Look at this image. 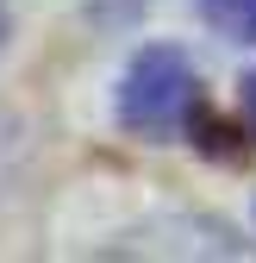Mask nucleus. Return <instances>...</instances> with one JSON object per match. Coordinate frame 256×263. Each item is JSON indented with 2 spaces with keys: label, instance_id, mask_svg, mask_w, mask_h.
I'll return each instance as SVG.
<instances>
[{
  "label": "nucleus",
  "instance_id": "nucleus-1",
  "mask_svg": "<svg viewBox=\"0 0 256 263\" xmlns=\"http://www.w3.org/2000/svg\"><path fill=\"white\" fill-rule=\"evenodd\" d=\"M194 101H200V82L187 69V57L169 50V44L138 50L125 82H119V119L138 138H175L194 119Z\"/></svg>",
  "mask_w": 256,
  "mask_h": 263
},
{
  "label": "nucleus",
  "instance_id": "nucleus-2",
  "mask_svg": "<svg viewBox=\"0 0 256 263\" xmlns=\"http://www.w3.org/2000/svg\"><path fill=\"white\" fill-rule=\"evenodd\" d=\"M200 7H206V19H212L219 31L256 44V0H200Z\"/></svg>",
  "mask_w": 256,
  "mask_h": 263
},
{
  "label": "nucleus",
  "instance_id": "nucleus-3",
  "mask_svg": "<svg viewBox=\"0 0 256 263\" xmlns=\"http://www.w3.org/2000/svg\"><path fill=\"white\" fill-rule=\"evenodd\" d=\"M238 107H244V125H250V132H256V76H250V82H244V94H238Z\"/></svg>",
  "mask_w": 256,
  "mask_h": 263
}]
</instances>
